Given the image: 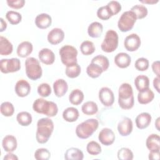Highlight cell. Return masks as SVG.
Masks as SVG:
<instances>
[{
    "mask_svg": "<svg viewBox=\"0 0 160 160\" xmlns=\"http://www.w3.org/2000/svg\"><path fill=\"white\" fill-rule=\"evenodd\" d=\"M97 16L102 20H108L109 19L111 16L112 14L110 12V10L109 9L107 5L101 6L98 8L97 11Z\"/></svg>",
    "mask_w": 160,
    "mask_h": 160,
    "instance_id": "ee69618b",
    "label": "cell"
},
{
    "mask_svg": "<svg viewBox=\"0 0 160 160\" xmlns=\"http://www.w3.org/2000/svg\"><path fill=\"white\" fill-rule=\"evenodd\" d=\"M64 38V32L61 28H55L51 29L48 34V42L53 45L58 44L62 41Z\"/></svg>",
    "mask_w": 160,
    "mask_h": 160,
    "instance_id": "5bb4252c",
    "label": "cell"
},
{
    "mask_svg": "<svg viewBox=\"0 0 160 160\" xmlns=\"http://www.w3.org/2000/svg\"><path fill=\"white\" fill-rule=\"evenodd\" d=\"M118 104L123 109H131L134 104L132 88L129 83L124 82L120 85L118 90Z\"/></svg>",
    "mask_w": 160,
    "mask_h": 160,
    "instance_id": "7a4b0ae2",
    "label": "cell"
},
{
    "mask_svg": "<svg viewBox=\"0 0 160 160\" xmlns=\"http://www.w3.org/2000/svg\"><path fill=\"white\" fill-rule=\"evenodd\" d=\"M95 46L94 43L91 41H84L80 45V50L82 54L89 56L95 51Z\"/></svg>",
    "mask_w": 160,
    "mask_h": 160,
    "instance_id": "d590c367",
    "label": "cell"
},
{
    "mask_svg": "<svg viewBox=\"0 0 160 160\" xmlns=\"http://www.w3.org/2000/svg\"><path fill=\"white\" fill-rule=\"evenodd\" d=\"M25 68L26 74L29 79L36 81L41 78L42 68L36 58L33 57L28 58L25 61Z\"/></svg>",
    "mask_w": 160,
    "mask_h": 160,
    "instance_id": "5b68a950",
    "label": "cell"
},
{
    "mask_svg": "<svg viewBox=\"0 0 160 160\" xmlns=\"http://www.w3.org/2000/svg\"><path fill=\"white\" fill-rule=\"evenodd\" d=\"M53 90L57 97H62L68 90L67 82L63 79H58L56 80L53 83Z\"/></svg>",
    "mask_w": 160,
    "mask_h": 160,
    "instance_id": "d6986e66",
    "label": "cell"
},
{
    "mask_svg": "<svg viewBox=\"0 0 160 160\" xmlns=\"http://www.w3.org/2000/svg\"><path fill=\"white\" fill-rule=\"evenodd\" d=\"M6 2L10 8L13 9L22 8L25 4L24 0H7Z\"/></svg>",
    "mask_w": 160,
    "mask_h": 160,
    "instance_id": "7dc6e473",
    "label": "cell"
},
{
    "mask_svg": "<svg viewBox=\"0 0 160 160\" xmlns=\"http://www.w3.org/2000/svg\"><path fill=\"white\" fill-rule=\"evenodd\" d=\"M154 98L153 91L149 88L146 90L139 92L138 94V101L141 104H146L151 102Z\"/></svg>",
    "mask_w": 160,
    "mask_h": 160,
    "instance_id": "484cf974",
    "label": "cell"
},
{
    "mask_svg": "<svg viewBox=\"0 0 160 160\" xmlns=\"http://www.w3.org/2000/svg\"><path fill=\"white\" fill-rule=\"evenodd\" d=\"M99 99L106 107L111 106L114 102V95L112 91L108 87H102L99 91Z\"/></svg>",
    "mask_w": 160,
    "mask_h": 160,
    "instance_id": "30bf717a",
    "label": "cell"
},
{
    "mask_svg": "<svg viewBox=\"0 0 160 160\" xmlns=\"http://www.w3.org/2000/svg\"><path fill=\"white\" fill-rule=\"evenodd\" d=\"M81 72V66L78 63H75L74 64L66 66L65 70L66 75L70 78H77L78 76H79Z\"/></svg>",
    "mask_w": 160,
    "mask_h": 160,
    "instance_id": "836d02e7",
    "label": "cell"
},
{
    "mask_svg": "<svg viewBox=\"0 0 160 160\" xmlns=\"http://www.w3.org/2000/svg\"><path fill=\"white\" fill-rule=\"evenodd\" d=\"M88 152L92 156H97L101 152V147L100 144L94 141L89 142L86 146Z\"/></svg>",
    "mask_w": 160,
    "mask_h": 160,
    "instance_id": "ab89813d",
    "label": "cell"
},
{
    "mask_svg": "<svg viewBox=\"0 0 160 160\" xmlns=\"http://www.w3.org/2000/svg\"><path fill=\"white\" fill-rule=\"evenodd\" d=\"M136 69L140 71H144L149 68V61L145 58H139L136 61L134 64Z\"/></svg>",
    "mask_w": 160,
    "mask_h": 160,
    "instance_id": "f6af8a7d",
    "label": "cell"
},
{
    "mask_svg": "<svg viewBox=\"0 0 160 160\" xmlns=\"http://www.w3.org/2000/svg\"><path fill=\"white\" fill-rule=\"evenodd\" d=\"M141 38L136 33H132L127 36L124 41V48L130 52L138 50L141 46Z\"/></svg>",
    "mask_w": 160,
    "mask_h": 160,
    "instance_id": "8fae6325",
    "label": "cell"
},
{
    "mask_svg": "<svg viewBox=\"0 0 160 160\" xmlns=\"http://www.w3.org/2000/svg\"><path fill=\"white\" fill-rule=\"evenodd\" d=\"M0 21H1V29H0V31L2 32L4 30H6V28H7V23L3 19V18H0Z\"/></svg>",
    "mask_w": 160,
    "mask_h": 160,
    "instance_id": "f5cc1de1",
    "label": "cell"
},
{
    "mask_svg": "<svg viewBox=\"0 0 160 160\" xmlns=\"http://www.w3.org/2000/svg\"><path fill=\"white\" fill-rule=\"evenodd\" d=\"M133 129V124L132 120L128 118H124L118 124V131L122 136H127L129 135Z\"/></svg>",
    "mask_w": 160,
    "mask_h": 160,
    "instance_id": "4fadbf2b",
    "label": "cell"
},
{
    "mask_svg": "<svg viewBox=\"0 0 160 160\" xmlns=\"http://www.w3.org/2000/svg\"><path fill=\"white\" fill-rule=\"evenodd\" d=\"M37 91L39 95H40L41 97H48L51 94V88L48 83H41L38 86Z\"/></svg>",
    "mask_w": 160,
    "mask_h": 160,
    "instance_id": "7bdbcfd3",
    "label": "cell"
},
{
    "mask_svg": "<svg viewBox=\"0 0 160 160\" xmlns=\"http://www.w3.org/2000/svg\"><path fill=\"white\" fill-rule=\"evenodd\" d=\"M0 69L4 74L17 72L21 69L20 60L17 58L2 59L0 61Z\"/></svg>",
    "mask_w": 160,
    "mask_h": 160,
    "instance_id": "9c48e42d",
    "label": "cell"
},
{
    "mask_svg": "<svg viewBox=\"0 0 160 160\" xmlns=\"http://www.w3.org/2000/svg\"><path fill=\"white\" fill-rule=\"evenodd\" d=\"M86 72L89 77L97 78L103 72V70L99 65L91 62L86 68Z\"/></svg>",
    "mask_w": 160,
    "mask_h": 160,
    "instance_id": "4dcf8cb0",
    "label": "cell"
},
{
    "mask_svg": "<svg viewBox=\"0 0 160 160\" xmlns=\"http://www.w3.org/2000/svg\"><path fill=\"white\" fill-rule=\"evenodd\" d=\"M159 119L160 118H158L156 122H155V125H156V128L157 129L158 131H159Z\"/></svg>",
    "mask_w": 160,
    "mask_h": 160,
    "instance_id": "11a10c76",
    "label": "cell"
},
{
    "mask_svg": "<svg viewBox=\"0 0 160 160\" xmlns=\"http://www.w3.org/2000/svg\"><path fill=\"white\" fill-rule=\"evenodd\" d=\"M136 19V16L132 11H124L118 20V27L121 32H128L133 28Z\"/></svg>",
    "mask_w": 160,
    "mask_h": 160,
    "instance_id": "ba28073f",
    "label": "cell"
},
{
    "mask_svg": "<svg viewBox=\"0 0 160 160\" xmlns=\"http://www.w3.org/2000/svg\"><path fill=\"white\" fill-rule=\"evenodd\" d=\"M6 18L10 24L13 25L19 24L22 19L21 14L14 11H8L6 14Z\"/></svg>",
    "mask_w": 160,
    "mask_h": 160,
    "instance_id": "74e56055",
    "label": "cell"
},
{
    "mask_svg": "<svg viewBox=\"0 0 160 160\" xmlns=\"http://www.w3.org/2000/svg\"><path fill=\"white\" fill-rule=\"evenodd\" d=\"M32 109L35 112L50 118L56 116L58 112V108L55 102L43 98L36 99L32 104Z\"/></svg>",
    "mask_w": 160,
    "mask_h": 160,
    "instance_id": "3957f363",
    "label": "cell"
},
{
    "mask_svg": "<svg viewBox=\"0 0 160 160\" xmlns=\"http://www.w3.org/2000/svg\"><path fill=\"white\" fill-rule=\"evenodd\" d=\"M151 119L152 117L149 113L146 112H141L136 118V125L138 129H144L149 126Z\"/></svg>",
    "mask_w": 160,
    "mask_h": 160,
    "instance_id": "e0dca14e",
    "label": "cell"
},
{
    "mask_svg": "<svg viewBox=\"0 0 160 160\" xmlns=\"http://www.w3.org/2000/svg\"><path fill=\"white\" fill-rule=\"evenodd\" d=\"M16 120L21 126H28L32 122V118L29 112L27 111H21L17 114Z\"/></svg>",
    "mask_w": 160,
    "mask_h": 160,
    "instance_id": "d6a6232c",
    "label": "cell"
},
{
    "mask_svg": "<svg viewBox=\"0 0 160 160\" xmlns=\"http://www.w3.org/2000/svg\"><path fill=\"white\" fill-rule=\"evenodd\" d=\"M91 62H94L99 65L102 68L103 72L107 71L109 66V62L108 58L101 54L94 57L91 60Z\"/></svg>",
    "mask_w": 160,
    "mask_h": 160,
    "instance_id": "8d00e7d4",
    "label": "cell"
},
{
    "mask_svg": "<svg viewBox=\"0 0 160 160\" xmlns=\"http://www.w3.org/2000/svg\"><path fill=\"white\" fill-rule=\"evenodd\" d=\"M83 158L82 151L76 148H70L64 153V159L66 160H82Z\"/></svg>",
    "mask_w": 160,
    "mask_h": 160,
    "instance_id": "4316f807",
    "label": "cell"
},
{
    "mask_svg": "<svg viewBox=\"0 0 160 160\" xmlns=\"http://www.w3.org/2000/svg\"><path fill=\"white\" fill-rule=\"evenodd\" d=\"M130 11H132L135 14L136 18L139 19L145 18L148 13L147 8L142 4H136L131 8Z\"/></svg>",
    "mask_w": 160,
    "mask_h": 160,
    "instance_id": "e575fe53",
    "label": "cell"
},
{
    "mask_svg": "<svg viewBox=\"0 0 160 160\" xmlns=\"http://www.w3.org/2000/svg\"><path fill=\"white\" fill-rule=\"evenodd\" d=\"M82 112L86 115H93L98 112V107L97 104L92 101L84 102L81 107Z\"/></svg>",
    "mask_w": 160,
    "mask_h": 160,
    "instance_id": "1f68e13d",
    "label": "cell"
},
{
    "mask_svg": "<svg viewBox=\"0 0 160 160\" xmlns=\"http://www.w3.org/2000/svg\"><path fill=\"white\" fill-rule=\"evenodd\" d=\"M103 31L102 24L99 22L94 21L91 23L88 28V35L93 38H97L101 36Z\"/></svg>",
    "mask_w": 160,
    "mask_h": 160,
    "instance_id": "cb8c5ba5",
    "label": "cell"
},
{
    "mask_svg": "<svg viewBox=\"0 0 160 160\" xmlns=\"http://www.w3.org/2000/svg\"><path fill=\"white\" fill-rule=\"evenodd\" d=\"M54 130V122L49 118L39 119L37 122L36 139L38 142L44 144L50 138Z\"/></svg>",
    "mask_w": 160,
    "mask_h": 160,
    "instance_id": "6da1fadb",
    "label": "cell"
},
{
    "mask_svg": "<svg viewBox=\"0 0 160 160\" xmlns=\"http://www.w3.org/2000/svg\"><path fill=\"white\" fill-rule=\"evenodd\" d=\"M131 62V56L126 52H119L114 57L115 64L120 68H128Z\"/></svg>",
    "mask_w": 160,
    "mask_h": 160,
    "instance_id": "44dd1931",
    "label": "cell"
},
{
    "mask_svg": "<svg viewBox=\"0 0 160 160\" xmlns=\"http://www.w3.org/2000/svg\"><path fill=\"white\" fill-rule=\"evenodd\" d=\"M99 122L96 119H88L76 126V134L81 139H88L97 130Z\"/></svg>",
    "mask_w": 160,
    "mask_h": 160,
    "instance_id": "277c9868",
    "label": "cell"
},
{
    "mask_svg": "<svg viewBox=\"0 0 160 160\" xmlns=\"http://www.w3.org/2000/svg\"><path fill=\"white\" fill-rule=\"evenodd\" d=\"M51 157V152L46 148H39L34 152V158L37 160H48Z\"/></svg>",
    "mask_w": 160,
    "mask_h": 160,
    "instance_id": "b9f144b4",
    "label": "cell"
},
{
    "mask_svg": "<svg viewBox=\"0 0 160 160\" xmlns=\"http://www.w3.org/2000/svg\"><path fill=\"white\" fill-rule=\"evenodd\" d=\"M146 145L150 151L160 150V138L157 134H151L146 139Z\"/></svg>",
    "mask_w": 160,
    "mask_h": 160,
    "instance_id": "603a6c76",
    "label": "cell"
},
{
    "mask_svg": "<svg viewBox=\"0 0 160 160\" xmlns=\"http://www.w3.org/2000/svg\"><path fill=\"white\" fill-rule=\"evenodd\" d=\"M2 146L6 152H12L14 151L18 146V142L16 137L10 134L6 135L2 139Z\"/></svg>",
    "mask_w": 160,
    "mask_h": 160,
    "instance_id": "ac0fdd59",
    "label": "cell"
},
{
    "mask_svg": "<svg viewBox=\"0 0 160 160\" xmlns=\"http://www.w3.org/2000/svg\"><path fill=\"white\" fill-rule=\"evenodd\" d=\"M159 1L158 0H145V1H140V2H142V3H145V4H155L156 2H158Z\"/></svg>",
    "mask_w": 160,
    "mask_h": 160,
    "instance_id": "db71d44e",
    "label": "cell"
},
{
    "mask_svg": "<svg viewBox=\"0 0 160 160\" xmlns=\"http://www.w3.org/2000/svg\"><path fill=\"white\" fill-rule=\"evenodd\" d=\"M159 77L158 76L154 78L153 79V86L158 92H159Z\"/></svg>",
    "mask_w": 160,
    "mask_h": 160,
    "instance_id": "f907efd6",
    "label": "cell"
},
{
    "mask_svg": "<svg viewBox=\"0 0 160 160\" xmlns=\"http://www.w3.org/2000/svg\"><path fill=\"white\" fill-rule=\"evenodd\" d=\"M133 158V152L128 148H122L118 151V158L119 160H132Z\"/></svg>",
    "mask_w": 160,
    "mask_h": 160,
    "instance_id": "60d3db41",
    "label": "cell"
},
{
    "mask_svg": "<svg viewBox=\"0 0 160 160\" xmlns=\"http://www.w3.org/2000/svg\"><path fill=\"white\" fill-rule=\"evenodd\" d=\"M118 42V34L116 31L109 29L106 32L104 40L101 43V49L106 52H112L117 49Z\"/></svg>",
    "mask_w": 160,
    "mask_h": 160,
    "instance_id": "52a82bcc",
    "label": "cell"
},
{
    "mask_svg": "<svg viewBox=\"0 0 160 160\" xmlns=\"http://www.w3.org/2000/svg\"><path fill=\"white\" fill-rule=\"evenodd\" d=\"M134 84L139 92L142 91L149 88V79L145 75H139L134 79Z\"/></svg>",
    "mask_w": 160,
    "mask_h": 160,
    "instance_id": "f1b7e54d",
    "label": "cell"
},
{
    "mask_svg": "<svg viewBox=\"0 0 160 160\" xmlns=\"http://www.w3.org/2000/svg\"><path fill=\"white\" fill-rule=\"evenodd\" d=\"M84 93L79 89H75L71 91L69 96V101L73 105H79L84 100Z\"/></svg>",
    "mask_w": 160,
    "mask_h": 160,
    "instance_id": "f546056e",
    "label": "cell"
},
{
    "mask_svg": "<svg viewBox=\"0 0 160 160\" xmlns=\"http://www.w3.org/2000/svg\"><path fill=\"white\" fill-rule=\"evenodd\" d=\"M160 152L159 151H151L149 153V159L151 160H158L159 159Z\"/></svg>",
    "mask_w": 160,
    "mask_h": 160,
    "instance_id": "681fc988",
    "label": "cell"
},
{
    "mask_svg": "<svg viewBox=\"0 0 160 160\" xmlns=\"http://www.w3.org/2000/svg\"><path fill=\"white\" fill-rule=\"evenodd\" d=\"M61 62L66 66L77 63L78 50L71 45H65L61 48L59 51Z\"/></svg>",
    "mask_w": 160,
    "mask_h": 160,
    "instance_id": "8992f818",
    "label": "cell"
},
{
    "mask_svg": "<svg viewBox=\"0 0 160 160\" xmlns=\"http://www.w3.org/2000/svg\"><path fill=\"white\" fill-rule=\"evenodd\" d=\"M38 57L40 61L46 65L53 64L55 60L54 53L48 48H43L41 49L39 51Z\"/></svg>",
    "mask_w": 160,
    "mask_h": 160,
    "instance_id": "2e32d148",
    "label": "cell"
},
{
    "mask_svg": "<svg viewBox=\"0 0 160 160\" xmlns=\"http://www.w3.org/2000/svg\"><path fill=\"white\" fill-rule=\"evenodd\" d=\"M52 23L51 16L47 13H41L35 18V24L39 29H46Z\"/></svg>",
    "mask_w": 160,
    "mask_h": 160,
    "instance_id": "ffe728a7",
    "label": "cell"
},
{
    "mask_svg": "<svg viewBox=\"0 0 160 160\" xmlns=\"http://www.w3.org/2000/svg\"><path fill=\"white\" fill-rule=\"evenodd\" d=\"M32 44L28 41L21 42L17 48V54L21 58L28 57L32 51Z\"/></svg>",
    "mask_w": 160,
    "mask_h": 160,
    "instance_id": "7402d4cb",
    "label": "cell"
},
{
    "mask_svg": "<svg viewBox=\"0 0 160 160\" xmlns=\"http://www.w3.org/2000/svg\"><path fill=\"white\" fill-rule=\"evenodd\" d=\"M4 160L5 159H8V160H18V158L14 154H12V152H8L7 154H6V156L4 157Z\"/></svg>",
    "mask_w": 160,
    "mask_h": 160,
    "instance_id": "816d5d0a",
    "label": "cell"
},
{
    "mask_svg": "<svg viewBox=\"0 0 160 160\" xmlns=\"http://www.w3.org/2000/svg\"><path fill=\"white\" fill-rule=\"evenodd\" d=\"M151 67L154 73H155L158 77H159V61H154L152 64Z\"/></svg>",
    "mask_w": 160,
    "mask_h": 160,
    "instance_id": "c3c4849f",
    "label": "cell"
},
{
    "mask_svg": "<svg viewBox=\"0 0 160 160\" xmlns=\"http://www.w3.org/2000/svg\"><path fill=\"white\" fill-rule=\"evenodd\" d=\"M79 116V113L77 108L74 107H68L62 112L63 119L69 122L76 121Z\"/></svg>",
    "mask_w": 160,
    "mask_h": 160,
    "instance_id": "d4e9b609",
    "label": "cell"
},
{
    "mask_svg": "<svg viewBox=\"0 0 160 160\" xmlns=\"http://www.w3.org/2000/svg\"><path fill=\"white\" fill-rule=\"evenodd\" d=\"M13 46L12 43L5 37L0 36V54L8 56L12 53Z\"/></svg>",
    "mask_w": 160,
    "mask_h": 160,
    "instance_id": "83f0119b",
    "label": "cell"
},
{
    "mask_svg": "<svg viewBox=\"0 0 160 160\" xmlns=\"http://www.w3.org/2000/svg\"><path fill=\"white\" fill-rule=\"evenodd\" d=\"M31 88L29 83L24 79H20L18 81L14 87L16 94L19 97L21 98L27 96L30 93Z\"/></svg>",
    "mask_w": 160,
    "mask_h": 160,
    "instance_id": "9a60e30c",
    "label": "cell"
},
{
    "mask_svg": "<svg viewBox=\"0 0 160 160\" xmlns=\"http://www.w3.org/2000/svg\"><path fill=\"white\" fill-rule=\"evenodd\" d=\"M0 110L1 114L6 117L11 116L14 112V108L13 104L8 101L3 102L1 104Z\"/></svg>",
    "mask_w": 160,
    "mask_h": 160,
    "instance_id": "f35d334b",
    "label": "cell"
},
{
    "mask_svg": "<svg viewBox=\"0 0 160 160\" xmlns=\"http://www.w3.org/2000/svg\"><path fill=\"white\" fill-rule=\"evenodd\" d=\"M112 16L117 14L121 10V4L117 1H111L107 4Z\"/></svg>",
    "mask_w": 160,
    "mask_h": 160,
    "instance_id": "bcb514c9",
    "label": "cell"
},
{
    "mask_svg": "<svg viewBox=\"0 0 160 160\" xmlns=\"http://www.w3.org/2000/svg\"><path fill=\"white\" fill-rule=\"evenodd\" d=\"M115 134L113 131L108 128H104L101 130L98 135L100 142L105 146L111 145L115 140Z\"/></svg>",
    "mask_w": 160,
    "mask_h": 160,
    "instance_id": "7c38bea8",
    "label": "cell"
}]
</instances>
